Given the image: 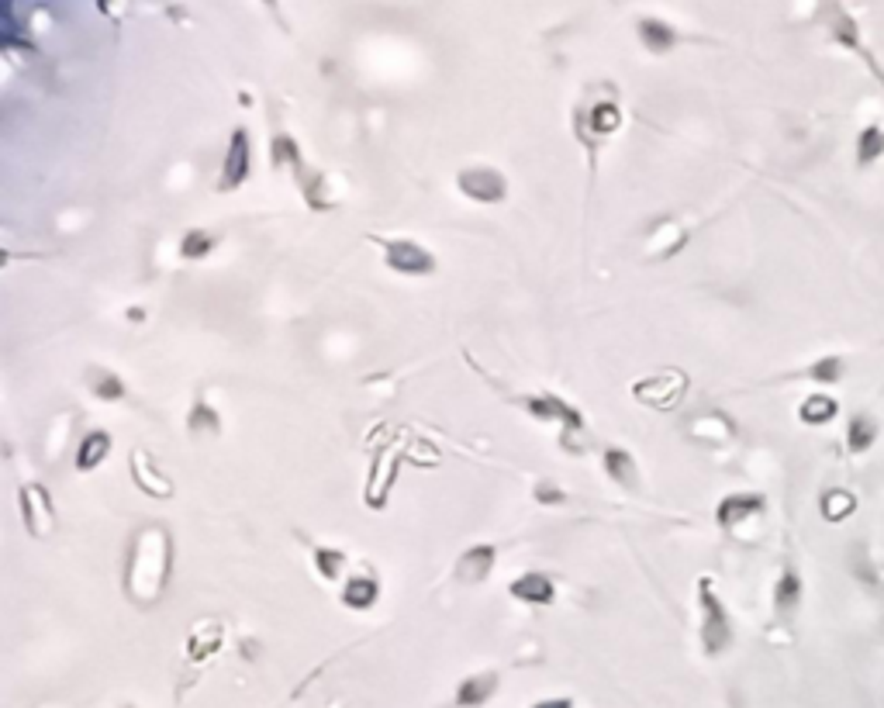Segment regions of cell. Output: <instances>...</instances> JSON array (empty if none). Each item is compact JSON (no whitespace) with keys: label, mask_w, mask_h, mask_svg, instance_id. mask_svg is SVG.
<instances>
[{"label":"cell","mask_w":884,"mask_h":708,"mask_svg":"<svg viewBox=\"0 0 884 708\" xmlns=\"http://www.w3.org/2000/svg\"><path fill=\"white\" fill-rule=\"evenodd\" d=\"M170 532L163 526H145L135 532L132 539V553H128V567H125V591L128 598L149 609L163 598V591L170 584Z\"/></svg>","instance_id":"6da1fadb"},{"label":"cell","mask_w":884,"mask_h":708,"mask_svg":"<svg viewBox=\"0 0 884 708\" xmlns=\"http://www.w3.org/2000/svg\"><path fill=\"white\" fill-rule=\"evenodd\" d=\"M688 391V374L684 370H664V374H653L639 384H632V397L643 401L649 408H674Z\"/></svg>","instance_id":"7a4b0ae2"},{"label":"cell","mask_w":884,"mask_h":708,"mask_svg":"<svg viewBox=\"0 0 884 708\" xmlns=\"http://www.w3.org/2000/svg\"><path fill=\"white\" fill-rule=\"evenodd\" d=\"M698 598H702V611H705V622H702V643H705V649L715 657V653H722V649L732 643V626H729V619H726V609H722V601L715 598V591H712V584L708 581H702L698 584Z\"/></svg>","instance_id":"3957f363"},{"label":"cell","mask_w":884,"mask_h":708,"mask_svg":"<svg viewBox=\"0 0 884 708\" xmlns=\"http://www.w3.org/2000/svg\"><path fill=\"white\" fill-rule=\"evenodd\" d=\"M456 183H460V191L470 197V200H480V204H498V200H505V194H508L505 177L498 170H488V166L463 170L456 177Z\"/></svg>","instance_id":"277c9868"},{"label":"cell","mask_w":884,"mask_h":708,"mask_svg":"<svg viewBox=\"0 0 884 708\" xmlns=\"http://www.w3.org/2000/svg\"><path fill=\"white\" fill-rule=\"evenodd\" d=\"M21 505H24V526H28L32 536H49L56 529V512H52L49 491L42 484L21 488Z\"/></svg>","instance_id":"5b68a950"},{"label":"cell","mask_w":884,"mask_h":708,"mask_svg":"<svg viewBox=\"0 0 884 708\" xmlns=\"http://www.w3.org/2000/svg\"><path fill=\"white\" fill-rule=\"evenodd\" d=\"M380 246H384V259H387V266L394 270H401V274H433L435 270V259L433 253H425L422 246H414V242H384V238H377Z\"/></svg>","instance_id":"8992f818"},{"label":"cell","mask_w":884,"mask_h":708,"mask_svg":"<svg viewBox=\"0 0 884 708\" xmlns=\"http://www.w3.org/2000/svg\"><path fill=\"white\" fill-rule=\"evenodd\" d=\"M249 132L246 128H236L232 132V142H228V156H225V166H221V187L225 191H232L238 187L242 180L249 177Z\"/></svg>","instance_id":"52a82bcc"},{"label":"cell","mask_w":884,"mask_h":708,"mask_svg":"<svg viewBox=\"0 0 884 708\" xmlns=\"http://www.w3.org/2000/svg\"><path fill=\"white\" fill-rule=\"evenodd\" d=\"M760 512H764V494H729V498L719 501L715 518H719L722 529H736L743 518L760 515Z\"/></svg>","instance_id":"ba28073f"},{"label":"cell","mask_w":884,"mask_h":708,"mask_svg":"<svg viewBox=\"0 0 884 708\" xmlns=\"http://www.w3.org/2000/svg\"><path fill=\"white\" fill-rule=\"evenodd\" d=\"M529 405V412L535 415V418H543V422H563L567 429H584V418H581V412H573L570 408L567 401L563 397H556V394H539V397H529L526 401Z\"/></svg>","instance_id":"9c48e42d"},{"label":"cell","mask_w":884,"mask_h":708,"mask_svg":"<svg viewBox=\"0 0 884 708\" xmlns=\"http://www.w3.org/2000/svg\"><path fill=\"white\" fill-rule=\"evenodd\" d=\"M132 470H135V480L138 488L145 494H153V498H170L173 494V484H170V477H163L156 470V463H153V456L145 450H135L132 452Z\"/></svg>","instance_id":"30bf717a"},{"label":"cell","mask_w":884,"mask_h":708,"mask_svg":"<svg viewBox=\"0 0 884 708\" xmlns=\"http://www.w3.org/2000/svg\"><path fill=\"white\" fill-rule=\"evenodd\" d=\"M494 546H473V550H467L463 556H460V567H456V577L460 581H467V584H480L488 573H491V567H494Z\"/></svg>","instance_id":"8fae6325"},{"label":"cell","mask_w":884,"mask_h":708,"mask_svg":"<svg viewBox=\"0 0 884 708\" xmlns=\"http://www.w3.org/2000/svg\"><path fill=\"white\" fill-rule=\"evenodd\" d=\"M494 691H498V674H470V677L456 688V705L460 708L484 705V702H491Z\"/></svg>","instance_id":"7c38bea8"},{"label":"cell","mask_w":884,"mask_h":708,"mask_svg":"<svg viewBox=\"0 0 884 708\" xmlns=\"http://www.w3.org/2000/svg\"><path fill=\"white\" fill-rule=\"evenodd\" d=\"M511 594H515L518 601H532V605H550L553 598H556V588H553V581L546 577V573H526V577L511 581Z\"/></svg>","instance_id":"4fadbf2b"},{"label":"cell","mask_w":884,"mask_h":708,"mask_svg":"<svg viewBox=\"0 0 884 708\" xmlns=\"http://www.w3.org/2000/svg\"><path fill=\"white\" fill-rule=\"evenodd\" d=\"M221 639H225V632L218 622H200L194 632H191V639H187V657L191 660H204V657H211L218 647H221Z\"/></svg>","instance_id":"5bb4252c"},{"label":"cell","mask_w":884,"mask_h":708,"mask_svg":"<svg viewBox=\"0 0 884 708\" xmlns=\"http://www.w3.org/2000/svg\"><path fill=\"white\" fill-rule=\"evenodd\" d=\"M111 452V435L107 433H87L83 435V442H79V452H77V467L79 470H94L104 463V456Z\"/></svg>","instance_id":"9a60e30c"},{"label":"cell","mask_w":884,"mask_h":708,"mask_svg":"<svg viewBox=\"0 0 884 708\" xmlns=\"http://www.w3.org/2000/svg\"><path fill=\"white\" fill-rule=\"evenodd\" d=\"M798 601H802V577H798L795 571H785L781 573V581H777V588H774L777 615H781V619H791V611L798 609Z\"/></svg>","instance_id":"2e32d148"},{"label":"cell","mask_w":884,"mask_h":708,"mask_svg":"<svg viewBox=\"0 0 884 708\" xmlns=\"http://www.w3.org/2000/svg\"><path fill=\"white\" fill-rule=\"evenodd\" d=\"M87 387H90L94 397H100V401H121V397H125L121 377L111 374V370H100V367H90V370H87Z\"/></svg>","instance_id":"e0dca14e"},{"label":"cell","mask_w":884,"mask_h":708,"mask_svg":"<svg viewBox=\"0 0 884 708\" xmlns=\"http://www.w3.org/2000/svg\"><path fill=\"white\" fill-rule=\"evenodd\" d=\"M836 412H840V405H836V397H829V394H812V397L802 401V408H798L802 422H808V425H825V422L836 418Z\"/></svg>","instance_id":"ac0fdd59"},{"label":"cell","mask_w":884,"mask_h":708,"mask_svg":"<svg viewBox=\"0 0 884 708\" xmlns=\"http://www.w3.org/2000/svg\"><path fill=\"white\" fill-rule=\"evenodd\" d=\"M605 470H609L611 480H619L622 488H632V484L639 480V470H636L632 456L626 450H619V446L605 450Z\"/></svg>","instance_id":"d6986e66"},{"label":"cell","mask_w":884,"mask_h":708,"mask_svg":"<svg viewBox=\"0 0 884 708\" xmlns=\"http://www.w3.org/2000/svg\"><path fill=\"white\" fill-rule=\"evenodd\" d=\"M639 39H643V45H647V49H653V52H667L670 45L677 42V35H674V28H670V24H664V21L643 18V21H639Z\"/></svg>","instance_id":"ffe728a7"},{"label":"cell","mask_w":884,"mask_h":708,"mask_svg":"<svg viewBox=\"0 0 884 708\" xmlns=\"http://www.w3.org/2000/svg\"><path fill=\"white\" fill-rule=\"evenodd\" d=\"M377 581L370 577V573H363V577H353L349 584H346V591H342V601L349 605V609H370L377 601Z\"/></svg>","instance_id":"44dd1931"},{"label":"cell","mask_w":884,"mask_h":708,"mask_svg":"<svg viewBox=\"0 0 884 708\" xmlns=\"http://www.w3.org/2000/svg\"><path fill=\"white\" fill-rule=\"evenodd\" d=\"M874 439H878V425H874V418L857 415V418L850 422V429H846V446H850V452L870 450V446H874Z\"/></svg>","instance_id":"7402d4cb"},{"label":"cell","mask_w":884,"mask_h":708,"mask_svg":"<svg viewBox=\"0 0 884 708\" xmlns=\"http://www.w3.org/2000/svg\"><path fill=\"white\" fill-rule=\"evenodd\" d=\"M853 508H857V501H853V494L850 491L833 488V491L823 494V515L829 518V522H843V518L853 515Z\"/></svg>","instance_id":"603a6c76"},{"label":"cell","mask_w":884,"mask_h":708,"mask_svg":"<svg viewBox=\"0 0 884 708\" xmlns=\"http://www.w3.org/2000/svg\"><path fill=\"white\" fill-rule=\"evenodd\" d=\"M584 121L591 125V132H594V135H609V132H615V128H619L622 115H619V107H615V104L601 100V104H594V107H591V115Z\"/></svg>","instance_id":"cb8c5ba5"},{"label":"cell","mask_w":884,"mask_h":708,"mask_svg":"<svg viewBox=\"0 0 884 708\" xmlns=\"http://www.w3.org/2000/svg\"><path fill=\"white\" fill-rule=\"evenodd\" d=\"M881 153H884V128L881 125H870L857 138V159H861V166H867V163H874Z\"/></svg>","instance_id":"d4e9b609"},{"label":"cell","mask_w":884,"mask_h":708,"mask_svg":"<svg viewBox=\"0 0 884 708\" xmlns=\"http://www.w3.org/2000/svg\"><path fill=\"white\" fill-rule=\"evenodd\" d=\"M215 242H218L215 236H208V232L194 228V232H187V236H183V242H180V256H183V259H204L211 249H215Z\"/></svg>","instance_id":"484cf974"},{"label":"cell","mask_w":884,"mask_h":708,"mask_svg":"<svg viewBox=\"0 0 884 708\" xmlns=\"http://www.w3.org/2000/svg\"><path fill=\"white\" fill-rule=\"evenodd\" d=\"M808 374L815 377V380H840L843 377V359L840 356H829V359H819Z\"/></svg>","instance_id":"4316f807"},{"label":"cell","mask_w":884,"mask_h":708,"mask_svg":"<svg viewBox=\"0 0 884 708\" xmlns=\"http://www.w3.org/2000/svg\"><path fill=\"white\" fill-rule=\"evenodd\" d=\"M315 560H318V571H321V577H339V571H342V553L315 550Z\"/></svg>","instance_id":"83f0119b"},{"label":"cell","mask_w":884,"mask_h":708,"mask_svg":"<svg viewBox=\"0 0 884 708\" xmlns=\"http://www.w3.org/2000/svg\"><path fill=\"white\" fill-rule=\"evenodd\" d=\"M535 498H539V501H563V491H560V488H550V484L543 480V484L535 488Z\"/></svg>","instance_id":"f1b7e54d"},{"label":"cell","mask_w":884,"mask_h":708,"mask_svg":"<svg viewBox=\"0 0 884 708\" xmlns=\"http://www.w3.org/2000/svg\"><path fill=\"white\" fill-rule=\"evenodd\" d=\"M532 708H573L570 698H543V702H535Z\"/></svg>","instance_id":"f546056e"},{"label":"cell","mask_w":884,"mask_h":708,"mask_svg":"<svg viewBox=\"0 0 884 708\" xmlns=\"http://www.w3.org/2000/svg\"><path fill=\"white\" fill-rule=\"evenodd\" d=\"M128 708H132V705H128Z\"/></svg>","instance_id":"4dcf8cb0"}]
</instances>
